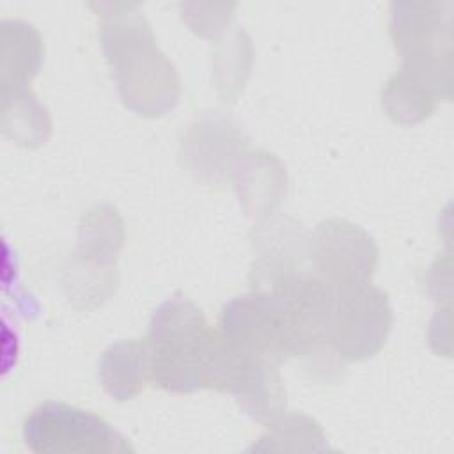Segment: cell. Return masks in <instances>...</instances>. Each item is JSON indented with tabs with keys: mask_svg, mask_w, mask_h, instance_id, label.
Wrapping results in <instances>:
<instances>
[{
	"mask_svg": "<svg viewBox=\"0 0 454 454\" xmlns=\"http://www.w3.org/2000/svg\"><path fill=\"white\" fill-rule=\"evenodd\" d=\"M92 9L101 18V48L122 103L144 117L170 112L179 99V74L158 48L140 7L103 2Z\"/></svg>",
	"mask_w": 454,
	"mask_h": 454,
	"instance_id": "cell-1",
	"label": "cell"
},
{
	"mask_svg": "<svg viewBox=\"0 0 454 454\" xmlns=\"http://www.w3.org/2000/svg\"><path fill=\"white\" fill-rule=\"evenodd\" d=\"M149 376L163 390L190 394L220 390L222 342L204 312L183 293L165 300L153 314L145 339Z\"/></svg>",
	"mask_w": 454,
	"mask_h": 454,
	"instance_id": "cell-2",
	"label": "cell"
},
{
	"mask_svg": "<svg viewBox=\"0 0 454 454\" xmlns=\"http://www.w3.org/2000/svg\"><path fill=\"white\" fill-rule=\"evenodd\" d=\"M452 4H392L390 35L403 57L395 73L433 99H450L452 89Z\"/></svg>",
	"mask_w": 454,
	"mask_h": 454,
	"instance_id": "cell-3",
	"label": "cell"
},
{
	"mask_svg": "<svg viewBox=\"0 0 454 454\" xmlns=\"http://www.w3.org/2000/svg\"><path fill=\"white\" fill-rule=\"evenodd\" d=\"M25 445L37 454H124L129 442L101 417L48 401L32 410L23 422Z\"/></svg>",
	"mask_w": 454,
	"mask_h": 454,
	"instance_id": "cell-4",
	"label": "cell"
},
{
	"mask_svg": "<svg viewBox=\"0 0 454 454\" xmlns=\"http://www.w3.org/2000/svg\"><path fill=\"white\" fill-rule=\"evenodd\" d=\"M390 328L392 309L383 289L362 282L333 291L328 344L342 360L374 356L383 348Z\"/></svg>",
	"mask_w": 454,
	"mask_h": 454,
	"instance_id": "cell-5",
	"label": "cell"
},
{
	"mask_svg": "<svg viewBox=\"0 0 454 454\" xmlns=\"http://www.w3.org/2000/svg\"><path fill=\"white\" fill-rule=\"evenodd\" d=\"M309 255L314 273L333 291L369 282L378 261L372 238L344 218H328L316 227Z\"/></svg>",
	"mask_w": 454,
	"mask_h": 454,
	"instance_id": "cell-6",
	"label": "cell"
},
{
	"mask_svg": "<svg viewBox=\"0 0 454 454\" xmlns=\"http://www.w3.org/2000/svg\"><path fill=\"white\" fill-rule=\"evenodd\" d=\"M245 144L243 131L232 121L213 114L190 126L183 140V154L197 177L218 179L234 165Z\"/></svg>",
	"mask_w": 454,
	"mask_h": 454,
	"instance_id": "cell-7",
	"label": "cell"
},
{
	"mask_svg": "<svg viewBox=\"0 0 454 454\" xmlns=\"http://www.w3.org/2000/svg\"><path fill=\"white\" fill-rule=\"evenodd\" d=\"M234 186L247 215L271 213L286 192V168L264 151L241 153L232 165Z\"/></svg>",
	"mask_w": 454,
	"mask_h": 454,
	"instance_id": "cell-8",
	"label": "cell"
},
{
	"mask_svg": "<svg viewBox=\"0 0 454 454\" xmlns=\"http://www.w3.org/2000/svg\"><path fill=\"white\" fill-rule=\"evenodd\" d=\"M2 92L30 89V82L39 73L44 46L34 25L21 20L2 21Z\"/></svg>",
	"mask_w": 454,
	"mask_h": 454,
	"instance_id": "cell-9",
	"label": "cell"
},
{
	"mask_svg": "<svg viewBox=\"0 0 454 454\" xmlns=\"http://www.w3.org/2000/svg\"><path fill=\"white\" fill-rule=\"evenodd\" d=\"M122 241L124 229L117 209L108 204H98L82 218L74 262L99 271H112Z\"/></svg>",
	"mask_w": 454,
	"mask_h": 454,
	"instance_id": "cell-10",
	"label": "cell"
},
{
	"mask_svg": "<svg viewBox=\"0 0 454 454\" xmlns=\"http://www.w3.org/2000/svg\"><path fill=\"white\" fill-rule=\"evenodd\" d=\"M99 378L106 394L117 401L135 397L149 376L145 340L128 339L112 344L99 360Z\"/></svg>",
	"mask_w": 454,
	"mask_h": 454,
	"instance_id": "cell-11",
	"label": "cell"
},
{
	"mask_svg": "<svg viewBox=\"0 0 454 454\" xmlns=\"http://www.w3.org/2000/svg\"><path fill=\"white\" fill-rule=\"evenodd\" d=\"M2 131L25 147L46 142L51 131L50 115L30 89L2 92Z\"/></svg>",
	"mask_w": 454,
	"mask_h": 454,
	"instance_id": "cell-12",
	"label": "cell"
},
{
	"mask_svg": "<svg viewBox=\"0 0 454 454\" xmlns=\"http://www.w3.org/2000/svg\"><path fill=\"white\" fill-rule=\"evenodd\" d=\"M325 434L321 426L309 415L287 413L278 415L268 422V431L261 436L259 443L250 450H298V452H321L326 450Z\"/></svg>",
	"mask_w": 454,
	"mask_h": 454,
	"instance_id": "cell-13",
	"label": "cell"
}]
</instances>
